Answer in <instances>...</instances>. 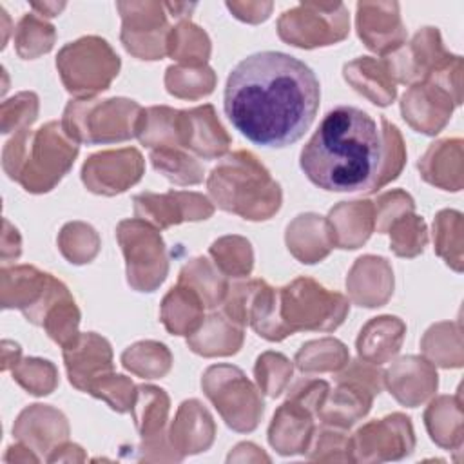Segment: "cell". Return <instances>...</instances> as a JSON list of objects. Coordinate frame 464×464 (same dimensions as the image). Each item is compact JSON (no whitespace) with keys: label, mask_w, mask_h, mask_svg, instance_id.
Returning <instances> with one entry per match:
<instances>
[{"label":"cell","mask_w":464,"mask_h":464,"mask_svg":"<svg viewBox=\"0 0 464 464\" xmlns=\"http://www.w3.org/2000/svg\"><path fill=\"white\" fill-rule=\"evenodd\" d=\"M321 100L314 71L292 54L261 51L228 74L223 107L230 123L256 145L295 143L315 120Z\"/></svg>","instance_id":"obj_1"},{"label":"cell","mask_w":464,"mask_h":464,"mask_svg":"<svg viewBox=\"0 0 464 464\" xmlns=\"http://www.w3.org/2000/svg\"><path fill=\"white\" fill-rule=\"evenodd\" d=\"M382 134L362 109L339 105L324 114L301 150L306 178L328 192L373 194L382 167Z\"/></svg>","instance_id":"obj_2"},{"label":"cell","mask_w":464,"mask_h":464,"mask_svg":"<svg viewBox=\"0 0 464 464\" xmlns=\"http://www.w3.org/2000/svg\"><path fill=\"white\" fill-rule=\"evenodd\" d=\"M80 143L71 140L60 121H49L36 130L24 129L4 145V172L31 194L53 190L71 170Z\"/></svg>","instance_id":"obj_3"},{"label":"cell","mask_w":464,"mask_h":464,"mask_svg":"<svg viewBox=\"0 0 464 464\" xmlns=\"http://www.w3.org/2000/svg\"><path fill=\"white\" fill-rule=\"evenodd\" d=\"M207 188L221 210L248 221L270 219L283 203L281 185L250 150L227 154L210 170Z\"/></svg>","instance_id":"obj_4"},{"label":"cell","mask_w":464,"mask_h":464,"mask_svg":"<svg viewBox=\"0 0 464 464\" xmlns=\"http://www.w3.org/2000/svg\"><path fill=\"white\" fill-rule=\"evenodd\" d=\"M141 111L129 98H74L65 105L60 123L76 143H116L136 136Z\"/></svg>","instance_id":"obj_5"},{"label":"cell","mask_w":464,"mask_h":464,"mask_svg":"<svg viewBox=\"0 0 464 464\" xmlns=\"http://www.w3.org/2000/svg\"><path fill=\"white\" fill-rule=\"evenodd\" d=\"M350 301L312 277H297L279 288V314L292 334L332 332L343 324Z\"/></svg>","instance_id":"obj_6"},{"label":"cell","mask_w":464,"mask_h":464,"mask_svg":"<svg viewBox=\"0 0 464 464\" xmlns=\"http://www.w3.org/2000/svg\"><path fill=\"white\" fill-rule=\"evenodd\" d=\"M330 386L323 379H301L288 392L286 401L276 410L268 442L281 455L306 453L315 431L314 419L317 417Z\"/></svg>","instance_id":"obj_7"},{"label":"cell","mask_w":464,"mask_h":464,"mask_svg":"<svg viewBox=\"0 0 464 464\" xmlns=\"http://www.w3.org/2000/svg\"><path fill=\"white\" fill-rule=\"evenodd\" d=\"M120 56L100 36H82L65 44L56 56V69L63 87L74 98H94L107 91L118 76Z\"/></svg>","instance_id":"obj_8"},{"label":"cell","mask_w":464,"mask_h":464,"mask_svg":"<svg viewBox=\"0 0 464 464\" xmlns=\"http://www.w3.org/2000/svg\"><path fill=\"white\" fill-rule=\"evenodd\" d=\"M384 388V372L368 361H348L335 377V388L330 390L317 419L324 426L348 430L362 419L373 402V397Z\"/></svg>","instance_id":"obj_9"},{"label":"cell","mask_w":464,"mask_h":464,"mask_svg":"<svg viewBox=\"0 0 464 464\" xmlns=\"http://www.w3.org/2000/svg\"><path fill=\"white\" fill-rule=\"evenodd\" d=\"M201 388L228 428L239 433L257 428L265 410L261 390L237 366H208L201 377Z\"/></svg>","instance_id":"obj_10"},{"label":"cell","mask_w":464,"mask_h":464,"mask_svg":"<svg viewBox=\"0 0 464 464\" xmlns=\"http://www.w3.org/2000/svg\"><path fill=\"white\" fill-rule=\"evenodd\" d=\"M116 239L125 257L129 286L138 292H154L169 274V257L160 228L130 218L118 223Z\"/></svg>","instance_id":"obj_11"},{"label":"cell","mask_w":464,"mask_h":464,"mask_svg":"<svg viewBox=\"0 0 464 464\" xmlns=\"http://www.w3.org/2000/svg\"><path fill=\"white\" fill-rule=\"evenodd\" d=\"M348 31L350 16L341 2H303L285 11L277 20L279 38L301 49L334 45L344 40Z\"/></svg>","instance_id":"obj_12"},{"label":"cell","mask_w":464,"mask_h":464,"mask_svg":"<svg viewBox=\"0 0 464 464\" xmlns=\"http://www.w3.org/2000/svg\"><path fill=\"white\" fill-rule=\"evenodd\" d=\"M69 294V288L60 279L33 265L4 266L0 270L2 306L18 308L36 326H42L47 312Z\"/></svg>","instance_id":"obj_13"},{"label":"cell","mask_w":464,"mask_h":464,"mask_svg":"<svg viewBox=\"0 0 464 464\" xmlns=\"http://www.w3.org/2000/svg\"><path fill=\"white\" fill-rule=\"evenodd\" d=\"M221 312L239 326L250 324L266 341H283L292 332L279 314V288L263 279H250L228 286Z\"/></svg>","instance_id":"obj_14"},{"label":"cell","mask_w":464,"mask_h":464,"mask_svg":"<svg viewBox=\"0 0 464 464\" xmlns=\"http://www.w3.org/2000/svg\"><path fill=\"white\" fill-rule=\"evenodd\" d=\"M120 38L127 53L140 60H161L167 54L169 24L161 2H118Z\"/></svg>","instance_id":"obj_15"},{"label":"cell","mask_w":464,"mask_h":464,"mask_svg":"<svg viewBox=\"0 0 464 464\" xmlns=\"http://www.w3.org/2000/svg\"><path fill=\"white\" fill-rule=\"evenodd\" d=\"M350 440L353 462L399 460L415 448L413 426L404 413H390L379 420H370Z\"/></svg>","instance_id":"obj_16"},{"label":"cell","mask_w":464,"mask_h":464,"mask_svg":"<svg viewBox=\"0 0 464 464\" xmlns=\"http://www.w3.org/2000/svg\"><path fill=\"white\" fill-rule=\"evenodd\" d=\"M453 56L455 54L444 49L437 27H422L415 33L410 44L401 45L382 60L395 83L413 85L442 69Z\"/></svg>","instance_id":"obj_17"},{"label":"cell","mask_w":464,"mask_h":464,"mask_svg":"<svg viewBox=\"0 0 464 464\" xmlns=\"http://www.w3.org/2000/svg\"><path fill=\"white\" fill-rule=\"evenodd\" d=\"M145 172V160L134 147L102 150L82 167V181L89 192L116 196L136 185Z\"/></svg>","instance_id":"obj_18"},{"label":"cell","mask_w":464,"mask_h":464,"mask_svg":"<svg viewBox=\"0 0 464 464\" xmlns=\"http://www.w3.org/2000/svg\"><path fill=\"white\" fill-rule=\"evenodd\" d=\"M169 406L170 401L165 390L152 384L136 386V397L130 413L141 437L140 451L141 459L145 460H178L172 453H167L172 450L169 439L165 437Z\"/></svg>","instance_id":"obj_19"},{"label":"cell","mask_w":464,"mask_h":464,"mask_svg":"<svg viewBox=\"0 0 464 464\" xmlns=\"http://www.w3.org/2000/svg\"><path fill=\"white\" fill-rule=\"evenodd\" d=\"M212 214V201L198 192L169 190L165 194L141 192L134 196V216L160 230L185 221L208 219Z\"/></svg>","instance_id":"obj_20"},{"label":"cell","mask_w":464,"mask_h":464,"mask_svg":"<svg viewBox=\"0 0 464 464\" xmlns=\"http://www.w3.org/2000/svg\"><path fill=\"white\" fill-rule=\"evenodd\" d=\"M457 100L433 80H424L408 87L401 100V114L417 132L433 136L440 132L451 118Z\"/></svg>","instance_id":"obj_21"},{"label":"cell","mask_w":464,"mask_h":464,"mask_svg":"<svg viewBox=\"0 0 464 464\" xmlns=\"http://www.w3.org/2000/svg\"><path fill=\"white\" fill-rule=\"evenodd\" d=\"M230 136L218 120L210 103L178 111V143L203 160H214L227 154Z\"/></svg>","instance_id":"obj_22"},{"label":"cell","mask_w":464,"mask_h":464,"mask_svg":"<svg viewBox=\"0 0 464 464\" xmlns=\"http://www.w3.org/2000/svg\"><path fill=\"white\" fill-rule=\"evenodd\" d=\"M62 352L69 382L80 392H89L98 379L114 368L111 343L94 332L80 334Z\"/></svg>","instance_id":"obj_23"},{"label":"cell","mask_w":464,"mask_h":464,"mask_svg":"<svg viewBox=\"0 0 464 464\" xmlns=\"http://www.w3.org/2000/svg\"><path fill=\"white\" fill-rule=\"evenodd\" d=\"M355 24L362 44L377 54L386 56L406 44L397 2H359Z\"/></svg>","instance_id":"obj_24"},{"label":"cell","mask_w":464,"mask_h":464,"mask_svg":"<svg viewBox=\"0 0 464 464\" xmlns=\"http://www.w3.org/2000/svg\"><path fill=\"white\" fill-rule=\"evenodd\" d=\"M13 435L40 459H47L67 440L69 424L65 415L56 408L47 404H31L14 420Z\"/></svg>","instance_id":"obj_25"},{"label":"cell","mask_w":464,"mask_h":464,"mask_svg":"<svg viewBox=\"0 0 464 464\" xmlns=\"http://www.w3.org/2000/svg\"><path fill=\"white\" fill-rule=\"evenodd\" d=\"M384 384L401 404L415 408L435 393L439 375L426 357L406 355L384 372Z\"/></svg>","instance_id":"obj_26"},{"label":"cell","mask_w":464,"mask_h":464,"mask_svg":"<svg viewBox=\"0 0 464 464\" xmlns=\"http://www.w3.org/2000/svg\"><path fill=\"white\" fill-rule=\"evenodd\" d=\"M167 435L176 455L183 459L185 455L210 448L216 435V424L208 410L198 399H188L179 404Z\"/></svg>","instance_id":"obj_27"},{"label":"cell","mask_w":464,"mask_h":464,"mask_svg":"<svg viewBox=\"0 0 464 464\" xmlns=\"http://www.w3.org/2000/svg\"><path fill=\"white\" fill-rule=\"evenodd\" d=\"M346 288L355 304L366 308L382 306L393 294L390 263L381 256L359 257L346 277Z\"/></svg>","instance_id":"obj_28"},{"label":"cell","mask_w":464,"mask_h":464,"mask_svg":"<svg viewBox=\"0 0 464 464\" xmlns=\"http://www.w3.org/2000/svg\"><path fill=\"white\" fill-rule=\"evenodd\" d=\"M334 246L337 248H359L375 230L373 201H341L326 218Z\"/></svg>","instance_id":"obj_29"},{"label":"cell","mask_w":464,"mask_h":464,"mask_svg":"<svg viewBox=\"0 0 464 464\" xmlns=\"http://www.w3.org/2000/svg\"><path fill=\"white\" fill-rule=\"evenodd\" d=\"M417 167L430 185L459 192L462 188V140L446 138L431 143Z\"/></svg>","instance_id":"obj_30"},{"label":"cell","mask_w":464,"mask_h":464,"mask_svg":"<svg viewBox=\"0 0 464 464\" xmlns=\"http://www.w3.org/2000/svg\"><path fill=\"white\" fill-rule=\"evenodd\" d=\"M243 339L245 328L219 310L205 317L201 326L187 337V344L194 353L203 357H227L239 352Z\"/></svg>","instance_id":"obj_31"},{"label":"cell","mask_w":464,"mask_h":464,"mask_svg":"<svg viewBox=\"0 0 464 464\" xmlns=\"http://www.w3.org/2000/svg\"><path fill=\"white\" fill-rule=\"evenodd\" d=\"M404 334L406 324L395 315H379L370 319L357 337L359 359L377 366L388 362L399 353Z\"/></svg>","instance_id":"obj_32"},{"label":"cell","mask_w":464,"mask_h":464,"mask_svg":"<svg viewBox=\"0 0 464 464\" xmlns=\"http://www.w3.org/2000/svg\"><path fill=\"white\" fill-rule=\"evenodd\" d=\"M285 239L292 256L306 265L324 259L334 248L326 218L317 214H299L286 227Z\"/></svg>","instance_id":"obj_33"},{"label":"cell","mask_w":464,"mask_h":464,"mask_svg":"<svg viewBox=\"0 0 464 464\" xmlns=\"http://www.w3.org/2000/svg\"><path fill=\"white\" fill-rule=\"evenodd\" d=\"M343 76L359 94L379 107L390 105L397 96V83L393 82L384 60L372 56L355 58L344 63Z\"/></svg>","instance_id":"obj_34"},{"label":"cell","mask_w":464,"mask_h":464,"mask_svg":"<svg viewBox=\"0 0 464 464\" xmlns=\"http://www.w3.org/2000/svg\"><path fill=\"white\" fill-rule=\"evenodd\" d=\"M160 319L172 335L188 337L205 321V304L190 286L178 283L163 297Z\"/></svg>","instance_id":"obj_35"},{"label":"cell","mask_w":464,"mask_h":464,"mask_svg":"<svg viewBox=\"0 0 464 464\" xmlns=\"http://www.w3.org/2000/svg\"><path fill=\"white\" fill-rule=\"evenodd\" d=\"M424 424L435 444H439L444 450H460L462 446L460 390L453 397L442 395L433 399L424 411Z\"/></svg>","instance_id":"obj_36"},{"label":"cell","mask_w":464,"mask_h":464,"mask_svg":"<svg viewBox=\"0 0 464 464\" xmlns=\"http://www.w3.org/2000/svg\"><path fill=\"white\" fill-rule=\"evenodd\" d=\"M178 283L190 286L203 301L205 308L221 306L228 292V279L207 257L190 259L179 272Z\"/></svg>","instance_id":"obj_37"},{"label":"cell","mask_w":464,"mask_h":464,"mask_svg":"<svg viewBox=\"0 0 464 464\" xmlns=\"http://www.w3.org/2000/svg\"><path fill=\"white\" fill-rule=\"evenodd\" d=\"M167 54L185 67H203L210 56L208 34L190 20H179L169 31Z\"/></svg>","instance_id":"obj_38"},{"label":"cell","mask_w":464,"mask_h":464,"mask_svg":"<svg viewBox=\"0 0 464 464\" xmlns=\"http://www.w3.org/2000/svg\"><path fill=\"white\" fill-rule=\"evenodd\" d=\"M420 348L426 359L442 368L462 366V337L460 323H437L422 337Z\"/></svg>","instance_id":"obj_39"},{"label":"cell","mask_w":464,"mask_h":464,"mask_svg":"<svg viewBox=\"0 0 464 464\" xmlns=\"http://www.w3.org/2000/svg\"><path fill=\"white\" fill-rule=\"evenodd\" d=\"M136 138L141 141V145L149 147L150 150L163 147H179L178 111L165 105L143 109Z\"/></svg>","instance_id":"obj_40"},{"label":"cell","mask_w":464,"mask_h":464,"mask_svg":"<svg viewBox=\"0 0 464 464\" xmlns=\"http://www.w3.org/2000/svg\"><path fill=\"white\" fill-rule=\"evenodd\" d=\"M121 364L130 373L143 379H160L169 373L172 355L163 343L140 341L121 353Z\"/></svg>","instance_id":"obj_41"},{"label":"cell","mask_w":464,"mask_h":464,"mask_svg":"<svg viewBox=\"0 0 464 464\" xmlns=\"http://www.w3.org/2000/svg\"><path fill=\"white\" fill-rule=\"evenodd\" d=\"M350 361L348 348L334 337L308 341L295 353V366L303 373L337 372Z\"/></svg>","instance_id":"obj_42"},{"label":"cell","mask_w":464,"mask_h":464,"mask_svg":"<svg viewBox=\"0 0 464 464\" xmlns=\"http://www.w3.org/2000/svg\"><path fill=\"white\" fill-rule=\"evenodd\" d=\"M152 167L176 185H198L203 181V165L181 150V147H163L150 150Z\"/></svg>","instance_id":"obj_43"},{"label":"cell","mask_w":464,"mask_h":464,"mask_svg":"<svg viewBox=\"0 0 464 464\" xmlns=\"http://www.w3.org/2000/svg\"><path fill=\"white\" fill-rule=\"evenodd\" d=\"M210 257L227 277H246L254 268V252L248 239L241 236H223L210 245Z\"/></svg>","instance_id":"obj_44"},{"label":"cell","mask_w":464,"mask_h":464,"mask_svg":"<svg viewBox=\"0 0 464 464\" xmlns=\"http://www.w3.org/2000/svg\"><path fill=\"white\" fill-rule=\"evenodd\" d=\"M54 40V27L34 13L24 14L14 27V49L24 60H33L49 53Z\"/></svg>","instance_id":"obj_45"},{"label":"cell","mask_w":464,"mask_h":464,"mask_svg":"<svg viewBox=\"0 0 464 464\" xmlns=\"http://www.w3.org/2000/svg\"><path fill=\"white\" fill-rule=\"evenodd\" d=\"M433 245L448 266L462 272V214L459 210H440L433 221Z\"/></svg>","instance_id":"obj_46"},{"label":"cell","mask_w":464,"mask_h":464,"mask_svg":"<svg viewBox=\"0 0 464 464\" xmlns=\"http://www.w3.org/2000/svg\"><path fill=\"white\" fill-rule=\"evenodd\" d=\"M165 87L176 98L198 100L214 91L216 74L208 65H203V67L170 65L165 71Z\"/></svg>","instance_id":"obj_47"},{"label":"cell","mask_w":464,"mask_h":464,"mask_svg":"<svg viewBox=\"0 0 464 464\" xmlns=\"http://www.w3.org/2000/svg\"><path fill=\"white\" fill-rule=\"evenodd\" d=\"M58 248L69 263L85 265L98 254L100 237L91 225L71 221L58 234Z\"/></svg>","instance_id":"obj_48"},{"label":"cell","mask_w":464,"mask_h":464,"mask_svg":"<svg viewBox=\"0 0 464 464\" xmlns=\"http://www.w3.org/2000/svg\"><path fill=\"white\" fill-rule=\"evenodd\" d=\"M390 232V248L399 257H415L424 252L428 243L426 223L420 216L410 212L401 216L388 228Z\"/></svg>","instance_id":"obj_49"},{"label":"cell","mask_w":464,"mask_h":464,"mask_svg":"<svg viewBox=\"0 0 464 464\" xmlns=\"http://www.w3.org/2000/svg\"><path fill=\"white\" fill-rule=\"evenodd\" d=\"M11 372H13V379L31 395H38V397L49 395L58 386V370L47 359H40V357L20 359Z\"/></svg>","instance_id":"obj_50"},{"label":"cell","mask_w":464,"mask_h":464,"mask_svg":"<svg viewBox=\"0 0 464 464\" xmlns=\"http://www.w3.org/2000/svg\"><path fill=\"white\" fill-rule=\"evenodd\" d=\"M254 373L261 393H266L268 397H279L292 379L294 366L283 353L265 352L257 357Z\"/></svg>","instance_id":"obj_51"},{"label":"cell","mask_w":464,"mask_h":464,"mask_svg":"<svg viewBox=\"0 0 464 464\" xmlns=\"http://www.w3.org/2000/svg\"><path fill=\"white\" fill-rule=\"evenodd\" d=\"M44 330L47 332V335L60 344L62 348H65L67 344H71L78 335V326H80V310L74 303V297L69 294L67 297L60 299L45 315L44 321Z\"/></svg>","instance_id":"obj_52"},{"label":"cell","mask_w":464,"mask_h":464,"mask_svg":"<svg viewBox=\"0 0 464 464\" xmlns=\"http://www.w3.org/2000/svg\"><path fill=\"white\" fill-rule=\"evenodd\" d=\"M381 134H382L384 152H382V167H381L377 183L373 187V192H377L379 188H382L384 185L393 181L401 174V170L406 163L404 140H402L399 129L393 123H390L384 116H381Z\"/></svg>","instance_id":"obj_53"},{"label":"cell","mask_w":464,"mask_h":464,"mask_svg":"<svg viewBox=\"0 0 464 464\" xmlns=\"http://www.w3.org/2000/svg\"><path fill=\"white\" fill-rule=\"evenodd\" d=\"M310 460H352V440L341 428L324 426L314 431L306 450Z\"/></svg>","instance_id":"obj_54"},{"label":"cell","mask_w":464,"mask_h":464,"mask_svg":"<svg viewBox=\"0 0 464 464\" xmlns=\"http://www.w3.org/2000/svg\"><path fill=\"white\" fill-rule=\"evenodd\" d=\"M92 397L105 401L114 411L125 413L132 410L134 397H136V386L132 381L125 375H118L114 372L107 373L105 377L98 379L89 392Z\"/></svg>","instance_id":"obj_55"},{"label":"cell","mask_w":464,"mask_h":464,"mask_svg":"<svg viewBox=\"0 0 464 464\" xmlns=\"http://www.w3.org/2000/svg\"><path fill=\"white\" fill-rule=\"evenodd\" d=\"M2 132H18L29 129L38 116V96L31 91L14 94L2 103Z\"/></svg>","instance_id":"obj_56"},{"label":"cell","mask_w":464,"mask_h":464,"mask_svg":"<svg viewBox=\"0 0 464 464\" xmlns=\"http://www.w3.org/2000/svg\"><path fill=\"white\" fill-rule=\"evenodd\" d=\"M415 210V203L413 198L401 190H390L381 194L375 201H373V214H375V230L379 234L388 232V228L392 227L393 221H397L401 216L410 214Z\"/></svg>","instance_id":"obj_57"},{"label":"cell","mask_w":464,"mask_h":464,"mask_svg":"<svg viewBox=\"0 0 464 464\" xmlns=\"http://www.w3.org/2000/svg\"><path fill=\"white\" fill-rule=\"evenodd\" d=\"M272 2H227V9L243 22L259 24L270 16Z\"/></svg>","instance_id":"obj_58"},{"label":"cell","mask_w":464,"mask_h":464,"mask_svg":"<svg viewBox=\"0 0 464 464\" xmlns=\"http://www.w3.org/2000/svg\"><path fill=\"white\" fill-rule=\"evenodd\" d=\"M22 254V239L18 230L7 221L4 219V234H2V259L9 261V259H16Z\"/></svg>","instance_id":"obj_59"},{"label":"cell","mask_w":464,"mask_h":464,"mask_svg":"<svg viewBox=\"0 0 464 464\" xmlns=\"http://www.w3.org/2000/svg\"><path fill=\"white\" fill-rule=\"evenodd\" d=\"M83 459H85V455H83L80 446L63 442L45 460L47 462H56V460H83Z\"/></svg>","instance_id":"obj_60"},{"label":"cell","mask_w":464,"mask_h":464,"mask_svg":"<svg viewBox=\"0 0 464 464\" xmlns=\"http://www.w3.org/2000/svg\"><path fill=\"white\" fill-rule=\"evenodd\" d=\"M22 350L13 341H2V370H13V366L20 361Z\"/></svg>","instance_id":"obj_61"},{"label":"cell","mask_w":464,"mask_h":464,"mask_svg":"<svg viewBox=\"0 0 464 464\" xmlns=\"http://www.w3.org/2000/svg\"><path fill=\"white\" fill-rule=\"evenodd\" d=\"M31 7L36 11V14H40V16H49V18H53V16H58V13L65 7V4L63 2H44V4H31Z\"/></svg>","instance_id":"obj_62"}]
</instances>
